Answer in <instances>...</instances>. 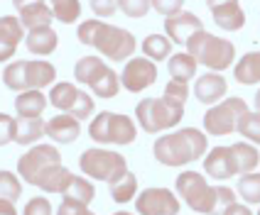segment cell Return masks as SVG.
Here are the masks:
<instances>
[{"instance_id":"cell-5","label":"cell","mask_w":260,"mask_h":215,"mask_svg":"<svg viewBox=\"0 0 260 215\" xmlns=\"http://www.w3.org/2000/svg\"><path fill=\"white\" fill-rule=\"evenodd\" d=\"M79 166L93 181H106L108 186L118 184L128 174V161L116 149H101L91 147L79 157Z\"/></svg>"},{"instance_id":"cell-10","label":"cell","mask_w":260,"mask_h":215,"mask_svg":"<svg viewBox=\"0 0 260 215\" xmlns=\"http://www.w3.org/2000/svg\"><path fill=\"white\" fill-rule=\"evenodd\" d=\"M135 210H138V215H177L179 213V198L170 188L150 186L143 188L135 196Z\"/></svg>"},{"instance_id":"cell-40","label":"cell","mask_w":260,"mask_h":215,"mask_svg":"<svg viewBox=\"0 0 260 215\" xmlns=\"http://www.w3.org/2000/svg\"><path fill=\"white\" fill-rule=\"evenodd\" d=\"M101 20H84L79 29H76V37H79V42L86 44V47H93L96 42V34H99V29H101Z\"/></svg>"},{"instance_id":"cell-48","label":"cell","mask_w":260,"mask_h":215,"mask_svg":"<svg viewBox=\"0 0 260 215\" xmlns=\"http://www.w3.org/2000/svg\"><path fill=\"white\" fill-rule=\"evenodd\" d=\"M221 215H253V213H250V208H248V205H241V203L236 201V203H231V205H229Z\"/></svg>"},{"instance_id":"cell-17","label":"cell","mask_w":260,"mask_h":215,"mask_svg":"<svg viewBox=\"0 0 260 215\" xmlns=\"http://www.w3.org/2000/svg\"><path fill=\"white\" fill-rule=\"evenodd\" d=\"M47 103H49V98H44L42 91L29 88V91L17 93V98H15V113H17V117H42Z\"/></svg>"},{"instance_id":"cell-42","label":"cell","mask_w":260,"mask_h":215,"mask_svg":"<svg viewBox=\"0 0 260 215\" xmlns=\"http://www.w3.org/2000/svg\"><path fill=\"white\" fill-rule=\"evenodd\" d=\"M152 10H157L162 17H172L184 10V0H152Z\"/></svg>"},{"instance_id":"cell-43","label":"cell","mask_w":260,"mask_h":215,"mask_svg":"<svg viewBox=\"0 0 260 215\" xmlns=\"http://www.w3.org/2000/svg\"><path fill=\"white\" fill-rule=\"evenodd\" d=\"M22 215H52V203L47 201L44 196H35V198L27 201Z\"/></svg>"},{"instance_id":"cell-29","label":"cell","mask_w":260,"mask_h":215,"mask_svg":"<svg viewBox=\"0 0 260 215\" xmlns=\"http://www.w3.org/2000/svg\"><path fill=\"white\" fill-rule=\"evenodd\" d=\"M3 83H5V88L17 91V93L29 91V86H27V61H13L10 66H5V71H3Z\"/></svg>"},{"instance_id":"cell-23","label":"cell","mask_w":260,"mask_h":215,"mask_svg":"<svg viewBox=\"0 0 260 215\" xmlns=\"http://www.w3.org/2000/svg\"><path fill=\"white\" fill-rule=\"evenodd\" d=\"M54 78H57V69L49 64V61H44V59H32L27 61V86L29 88H47L49 83H54Z\"/></svg>"},{"instance_id":"cell-6","label":"cell","mask_w":260,"mask_h":215,"mask_svg":"<svg viewBox=\"0 0 260 215\" xmlns=\"http://www.w3.org/2000/svg\"><path fill=\"white\" fill-rule=\"evenodd\" d=\"M88 135L96 144H133L138 137V127L135 122L130 120L128 115L120 113H111V110H103L99 113L91 125H88Z\"/></svg>"},{"instance_id":"cell-14","label":"cell","mask_w":260,"mask_h":215,"mask_svg":"<svg viewBox=\"0 0 260 215\" xmlns=\"http://www.w3.org/2000/svg\"><path fill=\"white\" fill-rule=\"evenodd\" d=\"M165 29H167V37H170L172 42L184 44L194 32L204 29V25H202V20H199L194 13L182 10V13L172 15V17H165Z\"/></svg>"},{"instance_id":"cell-7","label":"cell","mask_w":260,"mask_h":215,"mask_svg":"<svg viewBox=\"0 0 260 215\" xmlns=\"http://www.w3.org/2000/svg\"><path fill=\"white\" fill-rule=\"evenodd\" d=\"M54 166H61V154H59L57 147L35 144L17 159V176L29 186H37L44 174L49 169H54Z\"/></svg>"},{"instance_id":"cell-19","label":"cell","mask_w":260,"mask_h":215,"mask_svg":"<svg viewBox=\"0 0 260 215\" xmlns=\"http://www.w3.org/2000/svg\"><path fill=\"white\" fill-rule=\"evenodd\" d=\"M17 17L22 20L25 29H37V27H52V20H54V13L47 3H32V5H25L22 10H17Z\"/></svg>"},{"instance_id":"cell-51","label":"cell","mask_w":260,"mask_h":215,"mask_svg":"<svg viewBox=\"0 0 260 215\" xmlns=\"http://www.w3.org/2000/svg\"><path fill=\"white\" fill-rule=\"evenodd\" d=\"M223 3H231V0H206L209 10H214V8H218V5H223Z\"/></svg>"},{"instance_id":"cell-2","label":"cell","mask_w":260,"mask_h":215,"mask_svg":"<svg viewBox=\"0 0 260 215\" xmlns=\"http://www.w3.org/2000/svg\"><path fill=\"white\" fill-rule=\"evenodd\" d=\"M206 135L197 127H184L162 135L152 144V154L162 166H187L206 154Z\"/></svg>"},{"instance_id":"cell-11","label":"cell","mask_w":260,"mask_h":215,"mask_svg":"<svg viewBox=\"0 0 260 215\" xmlns=\"http://www.w3.org/2000/svg\"><path fill=\"white\" fill-rule=\"evenodd\" d=\"M157 81V66L155 61L147 57H135L128 59L125 69H123V76H120V83L125 91L130 93H140L145 88H150Z\"/></svg>"},{"instance_id":"cell-3","label":"cell","mask_w":260,"mask_h":215,"mask_svg":"<svg viewBox=\"0 0 260 215\" xmlns=\"http://www.w3.org/2000/svg\"><path fill=\"white\" fill-rule=\"evenodd\" d=\"M184 47H187V52L197 59L202 66H206V69H211V71H216V73H223V69H229L233 64V59H236V47H233V42L221 39V37L206 32V29L194 32L187 42H184Z\"/></svg>"},{"instance_id":"cell-21","label":"cell","mask_w":260,"mask_h":215,"mask_svg":"<svg viewBox=\"0 0 260 215\" xmlns=\"http://www.w3.org/2000/svg\"><path fill=\"white\" fill-rule=\"evenodd\" d=\"M197 69H199V61L191 57L189 52H179V54H172L170 61H167V71L174 81H184L189 83L194 76H197Z\"/></svg>"},{"instance_id":"cell-24","label":"cell","mask_w":260,"mask_h":215,"mask_svg":"<svg viewBox=\"0 0 260 215\" xmlns=\"http://www.w3.org/2000/svg\"><path fill=\"white\" fill-rule=\"evenodd\" d=\"M231 154H233V159H236L238 174L255 171V166L260 164L258 147H253L250 142H236V144H231Z\"/></svg>"},{"instance_id":"cell-38","label":"cell","mask_w":260,"mask_h":215,"mask_svg":"<svg viewBox=\"0 0 260 215\" xmlns=\"http://www.w3.org/2000/svg\"><path fill=\"white\" fill-rule=\"evenodd\" d=\"M93 108H96V105H93V98H91L88 93H84V91H79V96H76L69 115H74L76 120H88V117L93 115Z\"/></svg>"},{"instance_id":"cell-54","label":"cell","mask_w":260,"mask_h":215,"mask_svg":"<svg viewBox=\"0 0 260 215\" xmlns=\"http://www.w3.org/2000/svg\"><path fill=\"white\" fill-rule=\"evenodd\" d=\"M0 78H3V73H0Z\"/></svg>"},{"instance_id":"cell-27","label":"cell","mask_w":260,"mask_h":215,"mask_svg":"<svg viewBox=\"0 0 260 215\" xmlns=\"http://www.w3.org/2000/svg\"><path fill=\"white\" fill-rule=\"evenodd\" d=\"M76 96H79V88L69 83V81H61V83H54V88L49 91V103L57 108L59 113H69Z\"/></svg>"},{"instance_id":"cell-22","label":"cell","mask_w":260,"mask_h":215,"mask_svg":"<svg viewBox=\"0 0 260 215\" xmlns=\"http://www.w3.org/2000/svg\"><path fill=\"white\" fill-rule=\"evenodd\" d=\"M233 76L238 83L243 86H255L260 83V52H248L241 57V61L236 64Z\"/></svg>"},{"instance_id":"cell-45","label":"cell","mask_w":260,"mask_h":215,"mask_svg":"<svg viewBox=\"0 0 260 215\" xmlns=\"http://www.w3.org/2000/svg\"><path fill=\"white\" fill-rule=\"evenodd\" d=\"M88 5L96 17H111L118 13V0H88Z\"/></svg>"},{"instance_id":"cell-13","label":"cell","mask_w":260,"mask_h":215,"mask_svg":"<svg viewBox=\"0 0 260 215\" xmlns=\"http://www.w3.org/2000/svg\"><path fill=\"white\" fill-rule=\"evenodd\" d=\"M229 91V83L223 78V73H216V71H209L197 78L194 83V96L197 101L204 103V105H216Z\"/></svg>"},{"instance_id":"cell-31","label":"cell","mask_w":260,"mask_h":215,"mask_svg":"<svg viewBox=\"0 0 260 215\" xmlns=\"http://www.w3.org/2000/svg\"><path fill=\"white\" fill-rule=\"evenodd\" d=\"M49 8L54 13V20L64 25H74L81 17V0H49Z\"/></svg>"},{"instance_id":"cell-34","label":"cell","mask_w":260,"mask_h":215,"mask_svg":"<svg viewBox=\"0 0 260 215\" xmlns=\"http://www.w3.org/2000/svg\"><path fill=\"white\" fill-rule=\"evenodd\" d=\"M111 196H113V201L116 203H130L135 196H138V176L133 171H128L118 184L111 186Z\"/></svg>"},{"instance_id":"cell-8","label":"cell","mask_w":260,"mask_h":215,"mask_svg":"<svg viewBox=\"0 0 260 215\" xmlns=\"http://www.w3.org/2000/svg\"><path fill=\"white\" fill-rule=\"evenodd\" d=\"M248 110V105L243 98H226V101L216 103L214 108H209L204 115V130L209 135H216V137H226L236 132L238 125V117Z\"/></svg>"},{"instance_id":"cell-4","label":"cell","mask_w":260,"mask_h":215,"mask_svg":"<svg viewBox=\"0 0 260 215\" xmlns=\"http://www.w3.org/2000/svg\"><path fill=\"white\" fill-rule=\"evenodd\" d=\"M135 117L140 122V127L150 135H155L159 130L177 127L184 117V103L174 101L170 96L162 98H145L135 105Z\"/></svg>"},{"instance_id":"cell-25","label":"cell","mask_w":260,"mask_h":215,"mask_svg":"<svg viewBox=\"0 0 260 215\" xmlns=\"http://www.w3.org/2000/svg\"><path fill=\"white\" fill-rule=\"evenodd\" d=\"M108 66L103 64L99 57H84L76 61V66H74V76H76V81L79 83H84V86H91L103 71H106Z\"/></svg>"},{"instance_id":"cell-30","label":"cell","mask_w":260,"mask_h":215,"mask_svg":"<svg viewBox=\"0 0 260 215\" xmlns=\"http://www.w3.org/2000/svg\"><path fill=\"white\" fill-rule=\"evenodd\" d=\"M61 196L88 205V203L93 201V196H96V188H93V184H91L88 179H84V176H72L69 186H67V191H64Z\"/></svg>"},{"instance_id":"cell-50","label":"cell","mask_w":260,"mask_h":215,"mask_svg":"<svg viewBox=\"0 0 260 215\" xmlns=\"http://www.w3.org/2000/svg\"><path fill=\"white\" fill-rule=\"evenodd\" d=\"M32 3H44V0H13L15 10H22L25 5H32Z\"/></svg>"},{"instance_id":"cell-33","label":"cell","mask_w":260,"mask_h":215,"mask_svg":"<svg viewBox=\"0 0 260 215\" xmlns=\"http://www.w3.org/2000/svg\"><path fill=\"white\" fill-rule=\"evenodd\" d=\"M236 132H241L250 144H260V113L258 110H246L238 117Z\"/></svg>"},{"instance_id":"cell-39","label":"cell","mask_w":260,"mask_h":215,"mask_svg":"<svg viewBox=\"0 0 260 215\" xmlns=\"http://www.w3.org/2000/svg\"><path fill=\"white\" fill-rule=\"evenodd\" d=\"M152 8V0H118V10L128 17H145Z\"/></svg>"},{"instance_id":"cell-16","label":"cell","mask_w":260,"mask_h":215,"mask_svg":"<svg viewBox=\"0 0 260 215\" xmlns=\"http://www.w3.org/2000/svg\"><path fill=\"white\" fill-rule=\"evenodd\" d=\"M211 15H214L216 27L229 29V32H236V29H241L243 25H246V10L241 8L238 0H231V3L218 5V8L211 10Z\"/></svg>"},{"instance_id":"cell-26","label":"cell","mask_w":260,"mask_h":215,"mask_svg":"<svg viewBox=\"0 0 260 215\" xmlns=\"http://www.w3.org/2000/svg\"><path fill=\"white\" fill-rule=\"evenodd\" d=\"M143 57L152 59V61L170 59L172 57V39L165 34H147L143 39Z\"/></svg>"},{"instance_id":"cell-53","label":"cell","mask_w":260,"mask_h":215,"mask_svg":"<svg viewBox=\"0 0 260 215\" xmlns=\"http://www.w3.org/2000/svg\"><path fill=\"white\" fill-rule=\"evenodd\" d=\"M113 215H133V213H128V210H118V213H113Z\"/></svg>"},{"instance_id":"cell-55","label":"cell","mask_w":260,"mask_h":215,"mask_svg":"<svg viewBox=\"0 0 260 215\" xmlns=\"http://www.w3.org/2000/svg\"><path fill=\"white\" fill-rule=\"evenodd\" d=\"M258 215H260V210H258Z\"/></svg>"},{"instance_id":"cell-20","label":"cell","mask_w":260,"mask_h":215,"mask_svg":"<svg viewBox=\"0 0 260 215\" xmlns=\"http://www.w3.org/2000/svg\"><path fill=\"white\" fill-rule=\"evenodd\" d=\"M42 135H47V122L42 117H17V132H15V142L20 147L35 144Z\"/></svg>"},{"instance_id":"cell-41","label":"cell","mask_w":260,"mask_h":215,"mask_svg":"<svg viewBox=\"0 0 260 215\" xmlns=\"http://www.w3.org/2000/svg\"><path fill=\"white\" fill-rule=\"evenodd\" d=\"M15 132H17V117L0 113V147L15 142Z\"/></svg>"},{"instance_id":"cell-49","label":"cell","mask_w":260,"mask_h":215,"mask_svg":"<svg viewBox=\"0 0 260 215\" xmlns=\"http://www.w3.org/2000/svg\"><path fill=\"white\" fill-rule=\"evenodd\" d=\"M0 215H17L13 201H5V198H0Z\"/></svg>"},{"instance_id":"cell-37","label":"cell","mask_w":260,"mask_h":215,"mask_svg":"<svg viewBox=\"0 0 260 215\" xmlns=\"http://www.w3.org/2000/svg\"><path fill=\"white\" fill-rule=\"evenodd\" d=\"M0 34H5V37L17 47V44L22 42V37H25V25H22V20L15 17V15L0 17Z\"/></svg>"},{"instance_id":"cell-15","label":"cell","mask_w":260,"mask_h":215,"mask_svg":"<svg viewBox=\"0 0 260 215\" xmlns=\"http://www.w3.org/2000/svg\"><path fill=\"white\" fill-rule=\"evenodd\" d=\"M81 135V120H76L69 113H59L52 120H47V137L57 144H72Z\"/></svg>"},{"instance_id":"cell-52","label":"cell","mask_w":260,"mask_h":215,"mask_svg":"<svg viewBox=\"0 0 260 215\" xmlns=\"http://www.w3.org/2000/svg\"><path fill=\"white\" fill-rule=\"evenodd\" d=\"M255 108H258V113H260V91L255 93Z\"/></svg>"},{"instance_id":"cell-44","label":"cell","mask_w":260,"mask_h":215,"mask_svg":"<svg viewBox=\"0 0 260 215\" xmlns=\"http://www.w3.org/2000/svg\"><path fill=\"white\" fill-rule=\"evenodd\" d=\"M57 215H96V213H91L88 205H84V203L72 201V198H64L61 205H59Z\"/></svg>"},{"instance_id":"cell-35","label":"cell","mask_w":260,"mask_h":215,"mask_svg":"<svg viewBox=\"0 0 260 215\" xmlns=\"http://www.w3.org/2000/svg\"><path fill=\"white\" fill-rule=\"evenodd\" d=\"M238 193L241 198L250 205H258L260 203V174L250 171V174H241V181H238Z\"/></svg>"},{"instance_id":"cell-36","label":"cell","mask_w":260,"mask_h":215,"mask_svg":"<svg viewBox=\"0 0 260 215\" xmlns=\"http://www.w3.org/2000/svg\"><path fill=\"white\" fill-rule=\"evenodd\" d=\"M22 196V184H20V176L13 171H0V198L5 201H17Z\"/></svg>"},{"instance_id":"cell-9","label":"cell","mask_w":260,"mask_h":215,"mask_svg":"<svg viewBox=\"0 0 260 215\" xmlns=\"http://www.w3.org/2000/svg\"><path fill=\"white\" fill-rule=\"evenodd\" d=\"M93 49H99L103 57L111 59V61H123V59L133 57V52L138 49V42H135V37L130 34L128 29H120L116 25H106L103 22L99 34H96Z\"/></svg>"},{"instance_id":"cell-46","label":"cell","mask_w":260,"mask_h":215,"mask_svg":"<svg viewBox=\"0 0 260 215\" xmlns=\"http://www.w3.org/2000/svg\"><path fill=\"white\" fill-rule=\"evenodd\" d=\"M165 96H170V98H174V101H182L187 103V96H189V86L184 83V81H170L167 86H165Z\"/></svg>"},{"instance_id":"cell-32","label":"cell","mask_w":260,"mask_h":215,"mask_svg":"<svg viewBox=\"0 0 260 215\" xmlns=\"http://www.w3.org/2000/svg\"><path fill=\"white\" fill-rule=\"evenodd\" d=\"M88 88L99 98H113V96H118V91H120V78H118V73L113 69H106Z\"/></svg>"},{"instance_id":"cell-1","label":"cell","mask_w":260,"mask_h":215,"mask_svg":"<svg viewBox=\"0 0 260 215\" xmlns=\"http://www.w3.org/2000/svg\"><path fill=\"white\" fill-rule=\"evenodd\" d=\"M177 193L194 213L221 215L231 203H236V193L226 186H209V181L199 171H182L174 181Z\"/></svg>"},{"instance_id":"cell-47","label":"cell","mask_w":260,"mask_h":215,"mask_svg":"<svg viewBox=\"0 0 260 215\" xmlns=\"http://www.w3.org/2000/svg\"><path fill=\"white\" fill-rule=\"evenodd\" d=\"M15 49H17V47H15V44L10 42L5 34H0V61H8V59H13Z\"/></svg>"},{"instance_id":"cell-18","label":"cell","mask_w":260,"mask_h":215,"mask_svg":"<svg viewBox=\"0 0 260 215\" xmlns=\"http://www.w3.org/2000/svg\"><path fill=\"white\" fill-rule=\"evenodd\" d=\"M25 44H27V49L32 52V54H37V57H47V54H52V52L57 49L59 37H57V32H54L52 27H37V29H29L27 32Z\"/></svg>"},{"instance_id":"cell-12","label":"cell","mask_w":260,"mask_h":215,"mask_svg":"<svg viewBox=\"0 0 260 215\" xmlns=\"http://www.w3.org/2000/svg\"><path fill=\"white\" fill-rule=\"evenodd\" d=\"M204 169L211 179H218V181L236 176L238 166H236V159L231 154V147H214L204 159Z\"/></svg>"},{"instance_id":"cell-28","label":"cell","mask_w":260,"mask_h":215,"mask_svg":"<svg viewBox=\"0 0 260 215\" xmlns=\"http://www.w3.org/2000/svg\"><path fill=\"white\" fill-rule=\"evenodd\" d=\"M72 176L74 174L67 166H54V169H49L42 176V181L37 184V188H42L47 193H64L67 186H69V181H72Z\"/></svg>"}]
</instances>
